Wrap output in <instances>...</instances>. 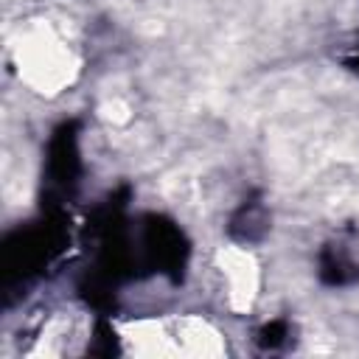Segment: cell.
<instances>
[{
    "mask_svg": "<svg viewBox=\"0 0 359 359\" xmlns=\"http://www.w3.org/2000/svg\"><path fill=\"white\" fill-rule=\"evenodd\" d=\"M216 264L227 280V300L230 309L244 314L252 309L255 297H258V286H261V269L258 261L250 250L236 247V244H224L216 252Z\"/></svg>",
    "mask_w": 359,
    "mask_h": 359,
    "instance_id": "2",
    "label": "cell"
},
{
    "mask_svg": "<svg viewBox=\"0 0 359 359\" xmlns=\"http://www.w3.org/2000/svg\"><path fill=\"white\" fill-rule=\"evenodd\" d=\"M11 53L22 84H28L39 95L65 93L81 70L76 50L48 20H31L25 28H20Z\"/></svg>",
    "mask_w": 359,
    "mask_h": 359,
    "instance_id": "1",
    "label": "cell"
},
{
    "mask_svg": "<svg viewBox=\"0 0 359 359\" xmlns=\"http://www.w3.org/2000/svg\"><path fill=\"white\" fill-rule=\"evenodd\" d=\"M171 337L177 345L180 356H199V359H213L224 353V339L222 334L202 317L196 314H185L177 317L171 325Z\"/></svg>",
    "mask_w": 359,
    "mask_h": 359,
    "instance_id": "3",
    "label": "cell"
},
{
    "mask_svg": "<svg viewBox=\"0 0 359 359\" xmlns=\"http://www.w3.org/2000/svg\"><path fill=\"white\" fill-rule=\"evenodd\" d=\"M98 112H101V118L109 121V123H126V121L132 118V109H129V104H126L123 98H107V101L98 107Z\"/></svg>",
    "mask_w": 359,
    "mask_h": 359,
    "instance_id": "5",
    "label": "cell"
},
{
    "mask_svg": "<svg viewBox=\"0 0 359 359\" xmlns=\"http://www.w3.org/2000/svg\"><path fill=\"white\" fill-rule=\"evenodd\" d=\"M123 348L135 356H177L171 328L163 320H132L121 325Z\"/></svg>",
    "mask_w": 359,
    "mask_h": 359,
    "instance_id": "4",
    "label": "cell"
}]
</instances>
